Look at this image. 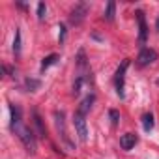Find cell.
<instances>
[{"label": "cell", "mask_w": 159, "mask_h": 159, "mask_svg": "<svg viewBox=\"0 0 159 159\" xmlns=\"http://www.w3.org/2000/svg\"><path fill=\"white\" fill-rule=\"evenodd\" d=\"M11 129H13V133H15V135L21 139V142L25 144V148H26L30 153H36V150H38V144H36L34 131H32L30 127L23 125V122H21V124H17V125H13Z\"/></svg>", "instance_id": "1"}, {"label": "cell", "mask_w": 159, "mask_h": 159, "mask_svg": "<svg viewBox=\"0 0 159 159\" xmlns=\"http://www.w3.org/2000/svg\"><path fill=\"white\" fill-rule=\"evenodd\" d=\"M73 125H75V131H77L79 139H81L83 142H86L88 140V125H86L84 116L79 114V112H75L73 114Z\"/></svg>", "instance_id": "2"}, {"label": "cell", "mask_w": 159, "mask_h": 159, "mask_svg": "<svg viewBox=\"0 0 159 159\" xmlns=\"http://www.w3.org/2000/svg\"><path fill=\"white\" fill-rule=\"evenodd\" d=\"M129 67V60H124L122 66L118 67L116 71V77H114V84H116V92L120 98H124V79H125V71Z\"/></svg>", "instance_id": "3"}, {"label": "cell", "mask_w": 159, "mask_h": 159, "mask_svg": "<svg viewBox=\"0 0 159 159\" xmlns=\"http://www.w3.org/2000/svg\"><path fill=\"white\" fill-rule=\"evenodd\" d=\"M77 67H79V77L83 81H90V67H88L84 51H79V54H77Z\"/></svg>", "instance_id": "4"}, {"label": "cell", "mask_w": 159, "mask_h": 159, "mask_svg": "<svg viewBox=\"0 0 159 159\" xmlns=\"http://www.w3.org/2000/svg\"><path fill=\"white\" fill-rule=\"evenodd\" d=\"M54 125H56V129H58V133H60V137H62V140L69 146V148H73V144H71V140H69V137H67V131H66V124H64V112H54Z\"/></svg>", "instance_id": "5"}, {"label": "cell", "mask_w": 159, "mask_h": 159, "mask_svg": "<svg viewBox=\"0 0 159 159\" xmlns=\"http://www.w3.org/2000/svg\"><path fill=\"white\" fill-rule=\"evenodd\" d=\"M86 13H88V6H86V4H79V6H75V8L71 10V13H69V21H71L73 25H79V23H83V21H84Z\"/></svg>", "instance_id": "6"}, {"label": "cell", "mask_w": 159, "mask_h": 159, "mask_svg": "<svg viewBox=\"0 0 159 159\" xmlns=\"http://www.w3.org/2000/svg\"><path fill=\"white\" fill-rule=\"evenodd\" d=\"M155 60H157V52L153 49H142L137 56L139 66H148V64H153Z\"/></svg>", "instance_id": "7"}, {"label": "cell", "mask_w": 159, "mask_h": 159, "mask_svg": "<svg viewBox=\"0 0 159 159\" xmlns=\"http://www.w3.org/2000/svg\"><path fill=\"white\" fill-rule=\"evenodd\" d=\"M137 21H139V41L144 43L146 38H148V26H146V19H144V13L142 11H137Z\"/></svg>", "instance_id": "8"}, {"label": "cell", "mask_w": 159, "mask_h": 159, "mask_svg": "<svg viewBox=\"0 0 159 159\" xmlns=\"http://www.w3.org/2000/svg\"><path fill=\"white\" fill-rule=\"evenodd\" d=\"M137 140H139V137H137L135 133H125V135L120 137V146H122L124 150H131V148H135Z\"/></svg>", "instance_id": "9"}, {"label": "cell", "mask_w": 159, "mask_h": 159, "mask_svg": "<svg viewBox=\"0 0 159 159\" xmlns=\"http://www.w3.org/2000/svg\"><path fill=\"white\" fill-rule=\"evenodd\" d=\"M94 101H96V96H94V94H90V96H86V98H84V99L81 101V105H79V109H77V112L84 116V114H86V112H88V111L92 109V103H94Z\"/></svg>", "instance_id": "10"}, {"label": "cell", "mask_w": 159, "mask_h": 159, "mask_svg": "<svg viewBox=\"0 0 159 159\" xmlns=\"http://www.w3.org/2000/svg\"><path fill=\"white\" fill-rule=\"evenodd\" d=\"M32 114H34V125H36V129H38V137L45 139V137H47V131H45V127H43V120H41V116L38 114V111H34Z\"/></svg>", "instance_id": "11"}, {"label": "cell", "mask_w": 159, "mask_h": 159, "mask_svg": "<svg viewBox=\"0 0 159 159\" xmlns=\"http://www.w3.org/2000/svg\"><path fill=\"white\" fill-rule=\"evenodd\" d=\"M56 60H58V54H49V56H45V58H43V62H41V71H45L49 66L56 64Z\"/></svg>", "instance_id": "12"}, {"label": "cell", "mask_w": 159, "mask_h": 159, "mask_svg": "<svg viewBox=\"0 0 159 159\" xmlns=\"http://www.w3.org/2000/svg\"><path fill=\"white\" fill-rule=\"evenodd\" d=\"M142 127H144V131H152L153 129V116L152 114H144L142 116Z\"/></svg>", "instance_id": "13"}, {"label": "cell", "mask_w": 159, "mask_h": 159, "mask_svg": "<svg viewBox=\"0 0 159 159\" xmlns=\"http://www.w3.org/2000/svg\"><path fill=\"white\" fill-rule=\"evenodd\" d=\"M114 11H116V4L109 2L107 4V11H105V19L107 21H114Z\"/></svg>", "instance_id": "14"}, {"label": "cell", "mask_w": 159, "mask_h": 159, "mask_svg": "<svg viewBox=\"0 0 159 159\" xmlns=\"http://www.w3.org/2000/svg\"><path fill=\"white\" fill-rule=\"evenodd\" d=\"M39 86H41V83L38 81V79H26V88H28L30 92H36Z\"/></svg>", "instance_id": "15"}, {"label": "cell", "mask_w": 159, "mask_h": 159, "mask_svg": "<svg viewBox=\"0 0 159 159\" xmlns=\"http://www.w3.org/2000/svg\"><path fill=\"white\" fill-rule=\"evenodd\" d=\"M13 52H21V30H15V39H13Z\"/></svg>", "instance_id": "16"}, {"label": "cell", "mask_w": 159, "mask_h": 159, "mask_svg": "<svg viewBox=\"0 0 159 159\" xmlns=\"http://www.w3.org/2000/svg\"><path fill=\"white\" fill-rule=\"evenodd\" d=\"M109 118H111V124H112V125H118V122H120V112H118L116 109H111V111H109Z\"/></svg>", "instance_id": "17"}, {"label": "cell", "mask_w": 159, "mask_h": 159, "mask_svg": "<svg viewBox=\"0 0 159 159\" xmlns=\"http://www.w3.org/2000/svg\"><path fill=\"white\" fill-rule=\"evenodd\" d=\"M45 11H47L45 2H39V4H38V19H39V21H43V19H45Z\"/></svg>", "instance_id": "18"}, {"label": "cell", "mask_w": 159, "mask_h": 159, "mask_svg": "<svg viewBox=\"0 0 159 159\" xmlns=\"http://www.w3.org/2000/svg\"><path fill=\"white\" fill-rule=\"evenodd\" d=\"M83 83H84L83 79H81V77H77V81H75V84H73V94H75V96H77L79 92H81V86H83Z\"/></svg>", "instance_id": "19"}, {"label": "cell", "mask_w": 159, "mask_h": 159, "mask_svg": "<svg viewBox=\"0 0 159 159\" xmlns=\"http://www.w3.org/2000/svg\"><path fill=\"white\" fill-rule=\"evenodd\" d=\"M155 28L159 30V17H157V23H155Z\"/></svg>", "instance_id": "20"}, {"label": "cell", "mask_w": 159, "mask_h": 159, "mask_svg": "<svg viewBox=\"0 0 159 159\" xmlns=\"http://www.w3.org/2000/svg\"><path fill=\"white\" fill-rule=\"evenodd\" d=\"M157 84H159V79H157Z\"/></svg>", "instance_id": "21"}]
</instances>
